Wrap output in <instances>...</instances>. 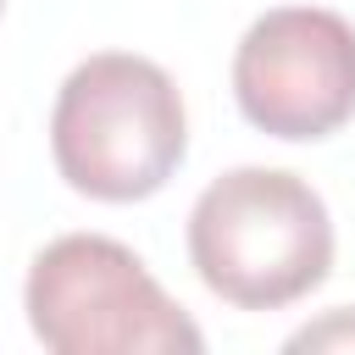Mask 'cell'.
<instances>
[{"instance_id": "cell-1", "label": "cell", "mask_w": 355, "mask_h": 355, "mask_svg": "<svg viewBox=\"0 0 355 355\" xmlns=\"http://www.w3.org/2000/svg\"><path fill=\"white\" fill-rule=\"evenodd\" d=\"M189 261L227 305L277 311L333 272V216L305 178L283 166H233L205 183L189 211Z\"/></svg>"}, {"instance_id": "cell-2", "label": "cell", "mask_w": 355, "mask_h": 355, "mask_svg": "<svg viewBox=\"0 0 355 355\" xmlns=\"http://www.w3.org/2000/svg\"><path fill=\"white\" fill-rule=\"evenodd\" d=\"M183 150L189 116L166 67L100 50L67 72L50 111V155L78 194L105 205L150 200L178 172Z\"/></svg>"}, {"instance_id": "cell-3", "label": "cell", "mask_w": 355, "mask_h": 355, "mask_svg": "<svg viewBox=\"0 0 355 355\" xmlns=\"http://www.w3.org/2000/svg\"><path fill=\"white\" fill-rule=\"evenodd\" d=\"M28 327L55 355H172L205 349L189 311L150 277V266L105 233H61L22 283Z\"/></svg>"}, {"instance_id": "cell-4", "label": "cell", "mask_w": 355, "mask_h": 355, "mask_svg": "<svg viewBox=\"0 0 355 355\" xmlns=\"http://www.w3.org/2000/svg\"><path fill=\"white\" fill-rule=\"evenodd\" d=\"M239 111L272 139H327L355 116V28L322 6L255 17L233 50Z\"/></svg>"}, {"instance_id": "cell-5", "label": "cell", "mask_w": 355, "mask_h": 355, "mask_svg": "<svg viewBox=\"0 0 355 355\" xmlns=\"http://www.w3.org/2000/svg\"><path fill=\"white\" fill-rule=\"evenodd\" d=\"M344 344H355V311H338L322 327H305L288 338V349H344Z\"/></svg>"}, {"instance_id": "cell-6", "label": "cell", "mask_w": 355, "mask_h": 355, "mask_svg": "<svg viewBox=\"0 0 355 355\" xmlns=\"http://www.w3.org/2000/svg\"><path fill=\"white\" fill-rule=\"evenodd\" d=\"M0 6H6V0H0Z\"/></svg>"}]
</instances>
